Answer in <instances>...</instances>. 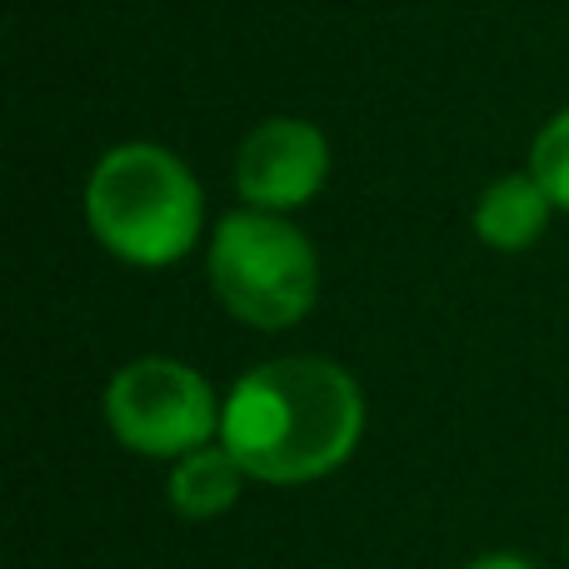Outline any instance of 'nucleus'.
<instances>
[{
    "label": "nucleus",
    "mask_w": 569,
    "mask_h": 569,
    "mask_svg": "<svg viewBox=\"0 0 569 569\" xmlns=\"http://www.w3.org/2000/svg\"><path fill=\"white\" fill-rule=\"evenodd\" d=\"M365 435V395L335 360L290 355L240 375L220 415V445L250 480L310 485L340 470Z\"/></svg>",
    "instance_id": "f257e3e1"
},
{
    "label": "nucleus",
    "mask_w": 569,
    "mask_h": 569,
    "mask_svg": "<svg viewBox=\"0 0 569 569\" xmlns=\"http://www.w3.org/2000/svg\"><path fill=\"white\" fill-rule=\"evenodd\" d=\"M86 220L116 260L160 270L196 250L206 196L176 150L130 140L96 160L86 180Z\"/></svg>",
    "instance_id": "f03ea898"
},
{
    "label": "nucleus",
    "mask_w": 569,
    "mask_h": 569,
    "mask_svg": "<svg viewBox=\"0 0 569 569\" xmlns=\"http://www.w3.org/2000/svg\"><path fill=\"white\" fill-rule=\"evenodd\" d=\"M210 284L240 325L290 330L315 310L320 266L315 250L284 216L236 210L210 240Z\"/></svg>",
    "instance_id": "7ed1b4c3"
},
{
    "label": "nucleus",
    "mask_w": 569,
    "mask_h": 569,
    "mask_svg": "<svg viewBox=\"0 0 569 569\" xmlns=\"http://www.w3.org/2000/svg\"><path fill=\"white\" fill-rule=\"evenodd\" d=\"M216 390L190 365L170 355H146L110 375L106 385V425L130 455L146 460H180L220 435Z\"/></svg>",
    "instance_id": "20e7f679"
},
{
    "label": "nucleus",
    "mask_w": 569,
    "mask_h": 569,
    "mask_svg": "<svg viewBox=\"0 0 569 569\" xmlns=\"http://www.w3.org/2000/svg\"><path fill=\"white\" fill-rule=\"evenodd\" d=\"M330 176V146H325L320 126L300 116L260 120L236 150V190L250 210H284L305 206Z\"/></svg>",
    "instance_id": "39448f33"
},
{
    "label": "nucleus",
    "mask_w": 569,
    "mask_h": 569,
    "mask_svg": "<svg viewBox=\"0 0 569 569\" xmlns=\"http://www.w3.org/2000/svg\"><path fill=\"white\" fill-rule=\"evenodd\" d=\"M555 200L540 190L535 176H500L495 186H485V196L475 200V230L490 250H530L550 226Z\"/></svg>",
    "instance_id": "423d86ee"
},
{
    "label": "nucleus",
    "mask_w": 569,
    "mask_h": 569,
    "mask_svg": "<svg viewBox=\"0 0 569 569\" xmlns=\"http://www.w3.org/2000/svg\"><path fill=\"white\" fill-rule=\"evenodd\" d=\"M246 480L250 475L240 470V460L226 445H200V450L180 455L176 470H170V505L186 520H216L240 500Z\"/></svg>",
    "instance_id": "0eeeda50"
},
{
    "label": "nucleus",
    "mask_w": 569,
    "mask_h": 569,
    "mask_svg": "<svg viewBox=\"0 0 569 569\" xmlns=\"http://www.w3.org/2000/svg\"><path fill=\"white\" fill-rule=\"evenodd\" d=\"M530 176L555 200V210H569V110L550 116L530 146Z\"/></svg>",
    "instance_id": "6e6552de"
},
{
    "label": "nucleus",
    "mask_w": 569,
    "mask_h": 569,
    "mask_svg": "<svg viewBox=\"0 0 569 569\" xmlns=\"http://www.w3.org/2000/svg\"><path fill=\"white\" fill-rule=\"evenodd\" d=\"M465 569H535L530 560H525V555H480V560H470Z\"/></svg>",
    "instance_id": "1a4fd4ad"
}]
</instances>
